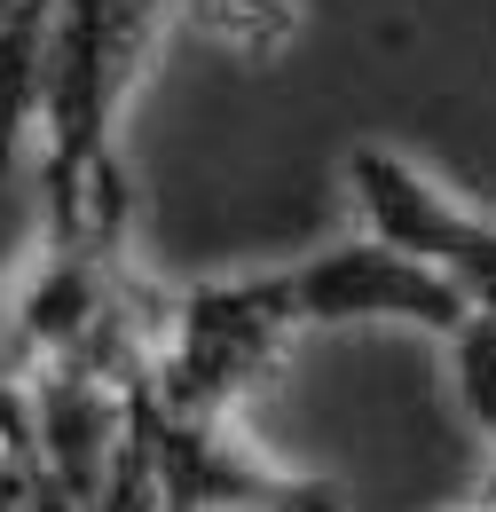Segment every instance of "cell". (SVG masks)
Segmentation results:
<instances>
[{"label":"cell","mask_w":496,"mask_h":512,"mask_svg":"<svg viewBox=\"0 0 496 512\" xmlns=\"http://www.w3.org/2000/svg\"><path fill=\"white\" fill-rule=\"evenodd\" d=\"M449 363H457L465 418L496 442V308H473V316L449 331Z\"/></svg>","instance_id":"5"},{"label":"cell","mask_w":496,"mask_h":512,"mask_svg":"<svg viewBox=\"0 0 496 512\" xmlns=\"http://www.w3.org/2000/svg\"><path fill=\"white\" fill-rule=\"evenodd\" d=\"M174 0H48L40 48V150H48V245L111 253L126 237L119 111L142 79Z\"/></svg>","instance_id":"1"},{"label":"cell","mask_w":496,"mask_h":512,"mask_svg":"<svg viewBox=\"0 0 496 512\" xmlns=\"http://www.w3.org/2000/svg\"><path fill=\"white\" fill-rule=\"evenodd\" d=\"M276 284V308L292 331H347V323H410V331H434L449 339L457 323L473 316L434 268H418L410 253L378 245V237H347V245H323L315 260L292 268H268Z\"/></svg>","instance_id":"3"},{"label":"cell","mask_w":496,"mask_h":512,"mask_svg":"<svg viewBox=\"0 0 496 512\" xmlns=\"http://www.w3.org/2000/svg\"><path fill=\"white\" fill-rule=\"evenodd\" d=\"M174 16L237 56H276L300 32V0H174Z\"/></svg>","instance_id":"4"},{"label":"cell","mask_w":496,"mask_h":512,"mask_svg":"<svg viewBox=\"0 0 496 512\" xmlns=\"http://www.w3.org/2000/svg\"><path fill=\"white\" fill-rule=\"evenodd\" d=\"M339 174L363 213V237L434 268L465 308H496V221H481L465 197H449L434 174H418L402 150H378V142H355Z\"/></svg>","instance_id":"2"}]
</instances>
